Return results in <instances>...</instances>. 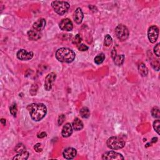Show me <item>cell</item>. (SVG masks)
<instances>
[{
	"label": "cell",
	"mask_w": 160,
	"mask_h": 160,
	"mask_svg": "<svg viewBox=\"0 0 160 160\" xmlns=\"http://www.w3.org/2000/svg\"><path fill=\"white\" fill-rule=\"evenodd\" d=\"M31 118L35 121H39L45 117L47 108L43 103H32L26 107Z\"/></svg>",
	"instance_id": "cell-1"
},
{
	"label": "cell",
	"mask_w": 160,
	"mask_h": 160,
	"mask_svg": "<svg viewBox=\"0 0 160 160\" xmlns=\"http://www.w3.org/2000/svg\"><path fill=\"white\" fill-rule=\"evenodd\" d=\"M75 53L72 49L68 48H61L56 52V59L62 63H70L75 59Z\"/></svg>",
	"instance_id": "cell-2"
},
{
	"label": "cell",
	"mask_w": 160,
	"mask_h": 160,
	"mask_svg": "<svg viewBox=\"0 0 160 160\" xmlns=\"http://www.w3.org/2000/svg\"><path fill=\"white\" fill-rule=\"evenodd\" d=\"M125 140L120 136H112L107 140V146L111 150H119L125 146Z\"/></svg>",
	"instance_id": "cell-3"
},
{
	"label": "cell",
	"mask_w": 160,
	"mask_h": 160,
	"mask_svg": "<svg viewBox=\"0 0 160 160\" xmlns=\"http://www.w3.org/2000/svg\"><path fill=\"white\" fill-rule=\"evenodd\" d=\"M52 6L56 13L60 15H63L68 12L70 6L66 1H54L52 3Z\"/></svg>",
	"instance_id": "cell-4"
},
{
	"label": "cell",
	"mask_w": 160,
	"mask_h": 160,
	"mask_svg": "<svg viewBox=\"0 0 160 160\" xmlns=\"http://www.w3.org/2000/svg\"><path fill=\"white\" fill-rule=\"evenodd\" d=\"M115 34L116 37L121 41H124L129 37V30L124 24H119L115 29Z\"/></svg>",
	"instance_id": "cell-5"
},
{
	"label": "cell",
	"mask_w": 160,
	"mask_h": 160,
	"mask_svg": "<svg viewBox=\"0 0 160 160\" xmlns=\"http://www.w3.org/2000/svg\"><path fill=\"white\" fill-rule=\"evenodd\" d=\"M159 36V28L156 26H152L148 30V38L151 43L156 41Z\"/></svg>",
	"instance_id": "cell-6"
},
{
	"label": "cell",
	"mask_w": 160,
	"mask_h": 160,
	"mask_svg": "<svg viewBox=\"0 0 160 160\" xmlns=\"http://www.w3.org/2000/svg\"><path fill=\"white\" fill-rule=\"evenodd\" d=\"M102 159L104 160H119V159H124L121 154L119 153L115 152L114 151H110L106 152L102 155Z\"/></svg>",
	"instance_id": "cell-7"
},
{
	"label": "cell",
	"mask_w": 160,
	"mask_h": 160,
	"mask_svg": "<svg viewBox=\"0 0 160 160\" xmlns=\"http://www.w3.org/2000/svg\"><path fill=\"white\" fill-rule=\"evenodd\" d=\"M56 78V75L54 73H50L46 76L45 79V89L46 91H50L52 89Z\"/></svg>",
	"instance_id": "cell-8"
},
{
	"label": "cell",
	"mask_w": 160,
	"mask_h": 160,
	"mask_svg": "<svg viewBox=\"0 0 160 160\" xmlns=\"http://www.w3.org/2000/svg\"><path fill=\"white\" fill-rule=\"evenodd\" d=\"M34 54L32 52H27L25 49H20L18 51L16 54V56L18 59L22 61H28L32 59Z\"/></svg>",
	"instance_id": "cell-9"
},
{
	"label": "cell",
	"mask_w": 160,
	"mask_h": 160,
	"mask_svg": "<svg viewBox=\"0 0 160 160\" xmlns=\"http://www.w3.org/2000/svg\"><path fill=\"white\" fill-rule=\"evenodd\" d=\"M59 27L63 31H71L73 28V24L69 18H65L60 21Z\"/></svg>",
	"instance_id": "cell-10"
},
{
	"label": "cell",
	"mask_w": 160,
	"mask_h": 160,
	"mask_svg": "<svg viewBox=\"0 0 160 160\" xmlns=\"http://www.w3.org/2000/svg\"><path fill=\"white\" fill-rule=\"evenodd\" d=\"M77 155V151L75 148L69 147L64 149L63 152V157L66 159H72L76 157Z\"/></svg>",
	"instance_id": "cell-11"
},
{
	"label": "cell",
	"mask_w": 160,
	"mask_h": 160,
	"mask_svg": "<svg viewBox=\"0 0 160 160\" xmlns=\"http://www.w3.org/2000/svg\"><path fill=\"white\" fill-rule=\"evenodd\" d=\"M41 31H39L33 28L32 30L28 32V36L29 39L32 41H36L41 38Z\"/></svg>",
	"instance_id": "cell-12"
},
{
	"label": "cell",
	"mask_w": 160,
	"mask_h": 160,
	"mask_svg": "<svg viewBox=\"0 0 160 160\" xmlns=\"http://www.w3.org/2000/svg\"><path fill=\"white\" fill-rule=\"evenodd\" d=\"M73 126L70 123H68L66 124H65L62 129V132H61V134H62L63 137H70L73 133Z\"/></svg>",
	"instance_id": "cell-13"
},
{
	"label": "cell",
	"mask_w": 160,
	"mask_h": 160,
	"mask_svg": "<svg viewBox=\"0 0 160 160\" xmlns=\"http://www.w3.org/2000/svg\"><path fill=\"white\" fill-rule=\"evenodd\" d=\"M45 25H46L45 20L43 19V18H40V19H39L38 20L35 21V22L33 23V28L37 31H41L43 29L45 28Z\"/></svg>",
	"instance_id": "cell-14"
},
{
	"label": "cell",
	"mask_w": 160,
	"mask_h": 160,
	"mask_svg": "<svg viewBox=\"0 0 160 160\" xmlns=\"http://www.w3.org/2000/svg\"><path fill=\"white\" fill-rule=\"evenodd\" d=\"M83 13L82 12V9L80 8H76L74 14V20L77 24H81L82 23V21L83 20Z\"/></svg>",
	"instance_id": "cell-15"
},
{
	"label": "cell",
	"mask_w": 160,
	"mask_h": 160,
	"mask_svg": "<svg viewBox=\"0 0 160 160\" xmlns=\"http://www.w3.org/2000/svg\"><path fill=\"white\" fill-rule=\"evenodd\" d=\"M72 126L75 130L79 131L83 128L84 125L81 120H80L78 118H76L72 123Z\"/></svg>",
	"instance_id": "cell-16"
},
{
	"label": "cell",
	"mask_w": 160,
	"mask_h": 160,
	"mask_svg": "<svg viewBox=\"0 0 160 160\" xmlns=\"http://www.w3.org/2000/svg\"><path fill=\"white\" fill-rule=\"evenodd\" d=\"M150 61L152 67L156 71H159V61L158 59H156L153 56V54L150 52Z\"/></svg>",
	"instance_id": "cell-17"
},
{
	"label": "cell",
	"mask_w": 160,
	"mask_h": 160,
	"mask_svg": "<svg viewBox=\"0 0 160 160\" xmlns=\"http://www.w3.org/2000/svg\"><path fill=\"white\" fill-rule=\"evenodd\" d=\"M29 153L27 151H24L23 152L20 153L17 155H16L13 158V160L17 159V160H26L29 157Z\"/></svg>",
	"instance_id": "cell-18"
},
{
	"label": "cell",
	"mask_w": 160,
	"mask_h": 160,
	"mask_svg": "<svg viewBox=\"0 0 160 160\" xmlns=\"http://www.w3.org/2000/svg\"><path fill=\"white\" fill-rule=\"evenodd\" d=\"M138 71H139L140 74L142 76H146L148 73V69L145 66L144 63H140L138 66Z\"/></svg>",
	"instance_id": "cell-19"
},
{
	"label": "cell",
	"mask_w": 160,
	"mask_h": 160,
	"mask_svg": "<svg viewBox=\"0 0 160 160\" xmlns=\"http://www.w3.org/2000/svg\"><path fill=\"white\" fill-rule=\"evenodd\" d=\"M125 60V55L124 54H117L113 59L114 63L117 66H121L124 62Z\"/></svg>",
	"instance_id": "cell-20"
},
{
	"label": "cell",
	"mask_w": 160,
	"mask_h": 160,
	"mask_svg": "<svg viewBox=\"0 0 160 160\" xmlns=\"http://www.w3.org/2000/svg\"><path fill=\"white\" fill-rule=\"evenodd\" d=\"M80 115L83 118H88L90 116V111L87 107H83L79 111Z\"/></svg>",
	"instance_id": "cell-21"
},
{
	"label": "cell",
	"mask_w": 160,
	"mask_h": 160,
	"mask_svg": "<svg viewBox=\"0 0 160 160\" xmlns=\"http://www.w3.org/2000/svg\"><path fill=\"white\" fill-rule=\"evenodd\" d=\"M105 59V55L104 53H100L94 58V63L96 64H100L102 63Z\"/></svg>",
	"instance_id": "cell-22"
},
{
	"label": "cell",
	"mask_w": 160,
	"mask_h": 160,
	"mask_svg": "<svg viewBox=\"0 0 160 160\" xmlns=\"http://www.w3.org/2000/svg\"><path fill=\"white\" fill-rule=\"evenodd\" d=\"M151 115L155 118L159 119L160 118L159 108L158 107H154L151 110Z\"/></svg>",
	"instance_id": "cell-23"
},
{
	"label": "cell",
	"mask_w": 160,
	"mask_h": 160,
	"mask_svg": "<svg viewBox=\"0 0 160 160\" xmlns=\"http://www.w3.org/2000/svg\"><path fill=\"white\" fill-rule=\"evenodd\" d=\"M82 41V36L80 34H77L75 37L73 38L72 40V42L73 43L74 45H78L79 44H81V42Z\"/></svg>",
	"instance_id": "cell-24"
},
{
	"label": "cell",
	"mask_w": 160,
	"mask_h": 160,
	"mask_svg": "<svg viewBox=\"0 0 160 160\" xmlns=\"http://www.w3.org/2000/svg\"><path fill=\"white\" fill-rule=\"evenodd\" d=\"M14 151H15V152L18 153H20L26 151V147H25V146L23 144L19 143L16 145L15 148H14Z\"/></svg>",
	"instance_id": "cell-25"
},
{
	"label": "cell",
	"mask_w": 160,
	"mask_h": 160,
	"mask_svg": "<svg viewBox=\"0 0 160 160\" xmlns=\"http://www.w3.org/2000/svg\"><path fill=\"white\" fill-rule=\"evenodd\" d=\"M9 111L10 113L12 114L14 117H16L17 114V106L15 103H13L11 105V106L9 107Z\"/></svg>",
	"instance_id": "cell-26"
},
{
	"label": "cell",
	"mask_w": 160,
	"mask_h": 160,
	"mask_svg": "<svg viewBox=\"0 0 160 160\" xmlns=\"http://www.w3.org/2000/svg\"><path fill=\"white\" fill-rule=\"evenodd\" d=\"M113 42V39L111 36L109 35H106L104 37V45L106 46H110Z\"/></svg>",
	"instance_id": "cell-27"
},
{
	"label": "cell",
	"mask_w": 160,
	"mask_h": 160,
	"mask_svg": "<svg viewBox=\"0 0 160 160\" xmlns=\"http://www.w3.org/2000/svg\"><path fill=\"white\" fill-rule=\"evenodd\" d=\"M159 126H160L159 119H158L157 120H155L153 123V128L156 131V132L158 134H159Z\"/></svg>",
	"instance_id": "cell-28"
},
{
	"label": "cell",
	"mask_w": 160,
	"mask_h": 160,
	"mask_svg": "<svg viewBox=\"0 0 160 160\" xmlns=\"http://www.w3.org/2000/svg\"><path fill=\"white\" fill-rule=\"evenodd\" d=\"M78 50L81 51V52H86L88 49V47L84 44H79L77 46Z\"/></svg>",
	"instance_id": "cell-29"
},
{
	"label": "cell",
	"mask_w": 160,
	"mask_h": 160,
	"mask_svg": "<svg viewBox=\"0 0 160 160\" xmlns=\"http://www.w3.org/2000/svg\"><path fill=\"white\" fill-rule=\"evenodd\" d=\"M65 118H66V117H65V115H61L59 116V118H58V125H59L60 126L62 125L63 123V122L64 121Z\"/></svg>",
	"instance_id": "cell-30"
},
{
	"label": "cell",
	"mask_w": 160,
	"mask_h": 160,
	"mask_svg": "<svg viewBox=\"0 0 160 160\" xmlns=\"http://www.w3.org/2000/svg\"><path fill=\"white\" fill-rule=\"evenodd\" d=\"M154 53L156 56L159 57L160 56L159 53V43H158L155 47H154Z\"/></svg>",
	"instance_id": "cell-31"
},
{
	"label": "cell",
	"mask_w": 160,
	"mask_h": 160,
	"mask_svg": "<svg viewBox=\"0 0 160 160\" xmlns=\"http://www.w3.org/2000/svg\"><path fill=\"white\" fill-rule=\"evenodd\" d=\"M40 146H41V144H40V143L36 144L35 145V146H34L35 150L36 152H38V153L41 152L43 150H42V148H40Z\"/></svg>",
	"instance_id": "cell-32"
},
{
	"label": "cell",
	"mask_w": 160,
	"mask_h": 160,
	"mask_svg": "<svg viewBox=\"0 0 160 160\" xmlns=\"http://www.w3.org/2000/svg\"><path fill=\"white\" fill-rule=\"evenodd\" d=\"M46 136V133L45 132H41L38 134V138H43Z\"/></svg>",
	"instance_id": "cell-33"
},
{
	"label": "cell",
	"mask_w": 160,
	"mask_h": 160,
	"mask_svg": "<svg viewBox=\"0 0 160 160\" xmlns=\"http://www.w3.org/2000/svg\"><path fill=\"white\" fill-rule=\"evenodd\" d=\"M117 55V54H116V50L115 49H113V51L111 52V56H112V58H113V60L114 59V58H115V56Z\"/></svg>",
	"instance_id": "cell-34"
},
{
	"label": "cell",
	"mask_w": 160,
	"mask_h": 160,
	"mask_svg": "<svg viewBox=\"0 0 160 160\" xmlns=\"http://www.w3.org/2000/svg\"><path fill=\"white\" fill-rule=\"evenodd\" d=\"M1 123L3 125H6V119H1Z\"/></svg>",
	"instance_id": "cell-35"
},
{
	"label": "cell",
	"mask_w": 160,
	"mask_h": 160,
	"mask_svg": "<svg viewBox=\"0 0 160 160\" xmlns=\"http://www.w3.org/2000/svg\"><path fill=\"white\" fill-rule=\"evenodd\" d=\"M158 140V138H153L152 139V141H151V143H156V141H157Z\"/></svg>",
	"instance_id": "cell-36"
}]
</instances>
